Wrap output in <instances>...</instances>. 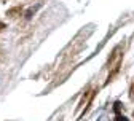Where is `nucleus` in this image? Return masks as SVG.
<instances>
[{
	"instance_id": "obj_2",
	"label": "nucleus",
	"mask_w": 134,
	"mask_h": 121,
	"mask_svg": "<svg viewBox=\"0 0 134 121\" xmlns=\"http://www.w3.org/2000/svg\"><path fill=\"white\" fill-rule=\"evenodd\" d=\"M121 62H123V57H120L118 61H115V62H113V64L109 67L110 70H109V75H107V78H105V83H104L105 86H107V84H109V83H110V81H112L115 77H116V75H118V72H120V67H121Z\"/></svg>"
},
{
	"instance_id": "obj_1",
	"label": "nucleus",
	"mask_w": 134,
	"mask_h": 121,
	"mask_svg": "<svg viewBox=\"0 0 134 121\" xmlns=\"http://www.w3.org/2000/svg\"><path fill=\"white\" fill-rule=\"evenodd\" d=\"M96 93H97V89H90V91H86L85 94L81 96L78 105H77V113H78V116H83V115L90 110L91 103H93V99L96 97Z\"/></svg>"
},
{
	"instance_id": "obj_3",
	"label": "nucleus",
	"mask_w": 134,
	"mask_h": 121,
	"mask_svg": "<svg viewBox=\"0 0 134 121\" xmlns=\"http://www.w3.org/2000/svg\"><path fill=\"white\" fill-rule=\"evenodd\" d=\"M21 13H23V5H16L7 10V16H10V18H18V16H21Z\"/></svg>"
},
{
	"instance_id": "obj_4",
	"label": "nucleus",
	"mask_w": 134,
	"mask_h": 121,
	"mask_svg": "<svg viewBox=\"0 0 134 121\" xmlns=\"http://www.w3.org/2000/svg\"><path fill=\"white\" fill-rule=\"evenodd\" d=\"M129 99L131 100H134V81L131 83V86H129Z\"/></svg>"
},
{
	"instance_id": "obj_7",
	"label": "nucleus",
	"mask_w": 134,
	"mask_h": 121,
	"mask_svg": "<svg viewBox=\"0 0 134 121\" xmlns=\"http://www.w3.org/2000/svg\"><path fill=\"white\" fill-rule=\"evenodd\" d=\"M132 116H134V112H132Z\"/></svg>"
},
{
	"instance_id": "obj_8",
	"label": "nucleus",
	"mask_w": 134,
	"mask_h": 121,
	"mask_svg": "<svg viewBox=\"0 0 134 121\" xmlns=\"http://www.w3.org/2000/svg\"><path fill=\"white\" fill-rule=\"evenodd\" d=\"M59 121H62V119H59Z\"/></svg>"
},
{
	"instance_id": "obj_5",
	"label": "nucleus",
	"mask_w": 134,
	"mask_h": 121,
	"mask_svg": "<svg viewBox=\"0 0 134 121\" xmlns=\"http://www.w3.org/2000/svg\"><path fill=\"white\" fill-rule=\"evenodd\" d=\"M3 29H7V26H5V22H2V21H0V32H2Z\"/></svg>"
},
{
	"instance_id": "obj_6",
	"label": "nucleus",
	"mask_w": 134,
	"mask_h": 121,
	"mask_svg": "<svg viewBox=\"0 0 134 121\" xmlns=\"http://www.w3.org/2000/svg\"><path fill=\"white\" fill-rule=\"evenodd\" d=\"M7 2V0H0V3H5Z\"/></svg>"
}]
</instances>
